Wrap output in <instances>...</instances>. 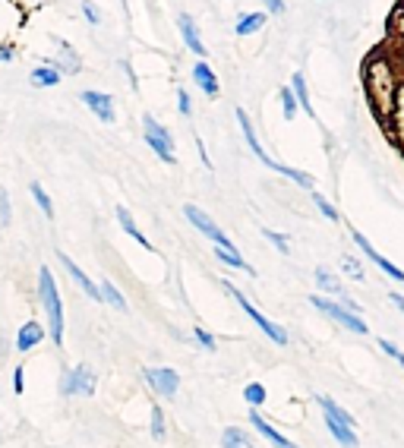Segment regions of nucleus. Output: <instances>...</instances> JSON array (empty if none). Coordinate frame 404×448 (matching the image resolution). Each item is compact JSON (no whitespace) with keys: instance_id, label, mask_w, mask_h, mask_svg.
Returning <instances> with one entry per match:
<instances>
[{"instance_id":"obj_23","label":"nucleus","mask_w":404,"mask_h":448,"mask_svg":"<svg viewBox=\"0 0 404 448\" xmlns=\"http://www.w3.org/2000/svg\"><path fill=\"white\" fill-rule=\"evenodd\" d=\"M48 67L60 70V73H76V70H79V57L73 54V48L60 41V57L57 60H48Z\"/></svg>"},{"instance_id":"obj_31","label":"nucleus","mask_w":404,"mask_h":448,"mask_svg":"<svg viewBox=\"0 0 404 448\" xmlns=\"http://www.w3.org/2000/svg\"><path fill=\"white\" fill-rule=\"evenodd\" d=\"M243 401H247L250 407H259V404L265 401V385H262V382H250L247 389H243Z\"/></svg>"},{"instance_id":"obj_18","label":"nucleus","mask_w":404,"mask_h":448,"mask_svg":"<svg viewBox=\"0 0 404 448\" xmlns=\"http://www.w3.org/2000/svg\"><path fill=\"white\" fill-rule=\"evenodd\" d=\"M287 89L294 92V98H297V105L303 108V114L307 117H316L313 114V101H310V89H307V79H303V73H294L291 76V85Z\"/></svg>"},{"instance_id":"obj_6","label":"nucleus","mask_w":404,"mask_h":448,"mask_svg":"<svg viewBox=\"0 0 404 448\" xmlns=\"http://www.w3.org/2000/svg\"><path fill=\"white\" fill-rule=\"evenodd\" d=\"M225 291H228V294H231V297H234V300H237V307H240V309H243V313H247V316H250V319H253V325H259V329H262V335H269V338H272V341H275V344H278V347H285V344H287V332H285V329H281V325H275V322H272V319H265V316H262V313H259V309H256V307H253V303H250V300H247V297H243V294H240V291H237V287H234V284H231V281H225Z\"/></svg>"},{"instance_id":"obj_1","label":"nucleus","mask_w":404,"mask_h":448,"mask_svg":"<svg viewBox=\"0 0 404 448\" xmlns=\"http://www.w3.org/2000/svg\"><path fill=\"white\" fill-rule=\"evenodd\" d=\"M395 70H392V63L385 57H373L367 63V92L370 98H373V108L376 114H382V117H389L392 114V101H395Z\"/></svg>"},{"instance_id":"obj_3","label":"nucleus","mask_w":404,"mask_h":448,"mask_svg":"<svg viewBox=\"0 0 404 448\" xmlns=\"http://www.w3.org/2000/svg\"><path fill=\"white\" fill-rule=\"evenodd\" d=\"M237 123H240V130H243V139H247V145L253 149V155L259 158L262 165L272 167V171H278V174H285V177H291L294 183H297V187L313 190V177H310V174H300V171H294V167H287V165H281V161H275V158H269V152L262 149L259 139H256V133H253V120H250V114L243 111V108H237Z\"/></svg>"},{"instance_id":"obj_26","label":"nucleus","mask_w":404,"mask_h":448,"mask_svg":"<svg viewBox=\"0 0 404 448\" xmlns=\"http://www.w3.org/2000/svg\"><path fill=\"white\" fill-rule=\"evenodd\" d=\"M98 291H101V303H108V307H114V309H120V313H127V300H123V294L117 291V287H114L111 281H101V287H98Z\"/></svg>"},{"instance_id":"obj_5","label":"nucleus","mask_w":404,"mask_h":448,"mask_svg":"<svg viewBox=\"0 0 404 448\" xmlns=\"http://www.w3.org/2000/svg\"><path fill=\"white\" fill-rule=\"evenodd\" d=\"M95 385H98V376L95 369H92L89 363H79L73 366V369H67L63 373V379H60V395H79V398H92L95 395Z\"/></svg>"},{"instance_id":"obj_38","label":"nucleus","mask_w":404,"mask_h":448,"mask_svg":"<svg viewBox=\"0 0 404 448\" xmlns=\"http://www.w3.org/2000/svg\"><path fill=\"white\" fill-rule=\"evenodd\" d=\"M262 234H265V240H272V243H275V247L281 250V253H291V247H287V237H285V234H275V231H269V227H265Z\"/></svg>"},{"instance_id":"obj_27","label":"nucleus","mask_w":404,"mask_h":448,"mask_svg":"<svg viewBox=\"0 0 404 448\" xmlns=\"http://www.w3.org/2000/svg\"><path fill=\"white\" fill-rule=\"evenodd\" d=\"M221 445H225V448H250L253 442L247 439V433H240L237 426H228L225 436H221Z\"/></svg>"},{"instance_id":"obj_17","label":"nucleus","mask_w":404,"mask_h":448,"mask_svg":"<svg viewBox=\"0 0 404 448\" xmlns=\"http://www.w3.org/2000/svg\"><path fill=\"white\" fill-rule=\"evenodd\" d=\"M193 79H196V85H199L202 92L209 98H215L218 95V79H215V73H212V67L205 63V60H199L193 67Z\"/></svg>"},{"instance_id":"obj_15","label":"nucleus","mask_w":404,"mask_h":448,"mask_svg":"<svg viewBox=\"0 0 404 448\" xmlns=\"http://www.w3.org/2000/svg\"><path fill=\"white\" fill-rule=\"evenodd\" d=\"M45 341V329L38 325V322H26L23 329L16 332V351H32L35 344H41Z\"/></svg>"},{"instance_id":"obj_4","label":"nucleus","mask_w":404,"mask_h":448,"mask_svg":"<svg viewBox=\"0 0 404 448\" xmlns=\"http://www.w3.org/2000/svg\"><path fill=\"white\" fill-rule=\"evenodd\" d=\"M310 303H313L316 309H319L322 316H329L332 322H338V325H345V329L357 332V335H367L370 325L363 319H360L357 313H351V309L345 307V303H335V300H325L322 294H316V297H310Z\"/></svg>"},{"instance_id":"obj_39","label":"nucleus","mask_w":404,"mask_h":448,"mask_svg":"<svg viewBox=\"0 0 404 448\" xmlns=\"http://www.w3.org/2000/svg\"><path fill=\"white\" fill-rule=\"evenodd\" d=\"M83 13H85V19H89L92 26H98L101 23V13H98V7L92 3V0H83Z\"/></svg>"},{"instance_id":"obj_12","label":"nucleus","mask_w":404,"mask_h":448,"mask_svg":"<svg viewBox=\"0 0 404 448\" xmlns=\"http://www.w3.org/2000/svg\"><path fill=\"white\" fill-rule=\"evenodd\" d=\"M60 265L67 269V275L73 278V284H76V287H79V291L85 294V297H89V300H98V303H101V291H98V284L92 281V278L85 275V272L79 269V265H76L73 259H70V256H63V253H60Z\"/></svg>"},{"instance_id":"obj_42","label":"nucleus","mask_w":404,"mask_h":448,"mask_svg":"<svg viewBox=\"0 0 404 448\" xmlns=\"http://www.w3.org/2000/svg\"><path fill=\"white\" fill-rule=\"evenodd\" d=\"M269 13H285V0H262Z\"/></svg>"},{"instance_id":"obj_16","label":"nucleus","mask_w":404,"mask_h":448,"mask_svg":"<svg viewBox=\"0 0 404 448\" xmlns=\"http://www.w3.org/2000/svg\"><path fill=\"white\" fill-rule=\"evenodd\" d=\"M114 215H117V224H120V227H123V231H127L130 237H133L136 243H139V247H143V250H152L149 237H145V234L139 231V224L133 221V215H130V212L123 209V205H117V209H114Z\"/></svg>"},{"instance_id":"obj_34","label":"nucleus","mask_w":404,"mask_h":448,"mask_svg":"<svg viewBox=\"0 0 404 448\" xmlns=\"http://www.w3.org/2000/svg\"><path fill=\"white\" fill-rule=\"evenodd\" d=\"M13 221V205H10V193L7 190H0V224L7 227Z\"/></svg>"},{"instance_id":"obj_24","label":"nucleus","mask_w":404,"mask_h":448,"mask_svg":"<svg viewBox=\"0 0 404 448\" xmlns=\"http://www.w3.org/2000/svg\"><path fill=\"white\" fill-rule=\"evenodd\" d=\"M60 70H54V67H38V70H32V76H29V83L35 85V89H51V85H57L60 83Z\"/></svg>"},{"instance_id":"obj_14","label":"nucleus","mask_w":404,"mask_h":448,"mask_svg":"<svg viewBox=\"0 0 404 448\" xmlns=\"http://www.w3.org/2000/svg\"><path fill=\"white\" fill-rule=\"evenodd\" d=\"M177 26H180V35H183V41H187L190 51H193L196 57L205 60V48H202V38H199V32H196L193 16H190V13H180L177 16Z\"/></svg>"},{"instance_id":"obj_35","label":"nucleus","mask_w":404,"mask_h":448,"mask_svg":"<svg viewBox=\"0 0 404 448\" xmlns=\"http://www.w3.org/2000/svg\"><path fill=\"white\" fill-rule=\"evenodd\" d=\"M193 338L202 344V347H205V351H215V338H212L209 332L202 329V325H196V329H193Z\"/></svg>"},{"instance_id":"obj_37","label":"nucleus","mask_w":404,"mask_h":448,"mask_svg":"<svg viewBox=\"0 0 404 448\" xmlns=\"http://www.w3.org/2000/svg\"><path fill=\"white\" fill-rule=\"evenodd\" d=\"M379 351H385V354H389V357H392V360H398V363L404 366V354L398 351V347H395V344L389 341V338H379Z\"/></svg>"},{"instance_id":"obj_43","label":"nucleus","mask_w":404,"mask_h":448,"mask_svg":"<svg viewBox=\"0 0 404 448\" xmlns=\"http://www.w3.org/2000/svg\"><path fill=\"white\" fill-rule=\"evenodd\" d=\"M389 300H392V307L398 309V313H404V294H398V291H392L389 294Z\"/></svg>"},{"instance_id":"obj_25","label":"nucleus","mask_w":404,"mask_h":448,"mask_svg":"<svg viewBox=\"0 0 404 448\" xmlns=\"http://www.w3.org/2000/svg\"><path fill=\"white\" fill-rule=\"evenodd\" d=\"M215 256H218L221 262H228L231 269H243V272H250V275H253V269L247 265V259L240 256V250L234 247V243H231V247H215Z\"/></svg>"},{"instance_id":"obj_44","label":"nucleus","mask_w":404,"mask_h":448,"mask_svg":"<svg viewBox=\"0 0 404 448\" xmlns=\"http://www.w3.org/2000/svg\"><path fill=\"white\" fill-rule=\"evenodd\" d=\"M395 29L404 35V7H398V13H395Z\"/></svg>"},{"instance_id":"obj_40","label":"nucleus","mask_w":404,"mask_h":448,"mask_svg":"<svg viewBox=\"0 0 404 448\" xmlns=\"http://www.w3.org/2000/svg\"><path fill=\"white\" fill-rule=\"evenodd\" d=\"M177 105H180V114H183V117H190V114H193V105H190V95L183 89L177 92Z\"/></svg>"},{"instance_id":"obj_8","label":"nucleus","mask_w":404,"mask_h":448,"mask_svg":"<svg viewBox=\"0 0 404 448\" xmlns=\"http://www.w3.org/2000/svg\"><path fill=\"white\" fill-rule=\"evenodd\" d=\"M183 215H187V221L193 224L196 231L205 234V237H209L212 243H215V247H231V240H228V234L221 231V227H218V224L212 221V218L199 209V205H183Z\"/></svg>"},{"instance_id":"obj_20","label":"nucleus","mask_w":404,"mask_h":448,"mask_svg":"<svg viewBox=\"0 0 404 448\" xmlns=\"http://www.w3.org/2000/svg\"><path fill=\"white\" fill-rule=\"evenodd\" d=\"M316 284H319L322 294H332V297H341V300H345V287H341V281H338V278L332 275L325 265H319V269H316Z\"/></svg>"},{"instance_id":"obj_22","label":"nucleus","mask_w":404,"mask_h":448,"mask_svg":"<svg viewBox=\"0 0 404 448\" xmlns=\"http://www.w3.org/2000/svg\"><path fill=\"white\" fill-rule=\"evenodd\" d=\"M325 426H329V433L335 436L338 445H345V448H357V433H354L351 426L338 423V420H332V417H325Z\"/></svg>"},{"instance_id":"obj_21","label":"nucleus","mask_w":404,"mask_h":448,"mask_svg":"<svg viewBox=\"0 0 404 448\" xmlns=\"http://www.w3.org/2000/svg\"><path fill=\"white\" fill-rule=\"evenodd\" d=\"M265 19H269L265 13H243L237 19V26H234V32H237V38H247V35H253V32H259L262 26H265Z\"/></svg>"},{"instance_id":"obj_11","label":"nucleus","mask_w":404,"mask_h":448,"mask_svg":"<svg viewBox=\"0 0 404 448\" xmlns=\"http://www.w3.org/2000/svg\"><path fill=\"white\" fill-rule=\"evenodd\" d=\"M351 237H354V243H357V247L363 250V256H367L370 262H376V265H379V269L385 272V275H389L392 281H404V272L398 269V265H392V262L385 259V256H379V250H373V243H370V240L363 237V234H360V231H351Z\"/></svg>"},{"instance_id":"obj_13","label":"nucleus","mask_w":404,"mask_h":448,"mask_svg":"<svg viewBox=\"0 0 404 448\" xmlns=\"http://www.w3.org/2000/svg\"><path fill=\"white\" fill-rule=\"evenodd\" d=\"M250 423H253V429H256V433L262 436V439H269V442H272V445H275V448H297V445H294L291 439H285V436L278 433L275 426H272L269 420L262 417V414H256L253 407H250Z\"/></svg>"},{"instance_id":"obj_9","label":"nucleus","mask_w":404,"mask_h":448,"mask_svg":"<svg viewBox=\"0 0 404 448\" xmlns=\"http://www.w3.org/2000/svg\"><path fill=\"white\" fill-rule=\"evenodd\" d=\"M143 379L149 382V389L155 391V395H161V398L177 395L180 376L174 373V369H168V366H149V369H143Z\"/></svg>"},{"instance_id":"obj_29","label":"nucleus","mask_w":404,"mask_h":448,"mask_svg":"<svg viewBox=\"0 0 404 448\" xmlns=\"http://www.w3.org/2000/svg\"><path fill=\"white\" fill-rule=\"evenodd\" d=\"M165 436H168V429H165V411H161L158 404H152V439L161 442Z\"/></svg>"},{"instance_id":"obj_10","label":"nucleus","mask_w":404,"mask_h":448,"mask_svg":"<svg viewBox=\"0 0 404 448\" xmlns=\"http://www.w3.org/2000/svg\"><path fill=\"white\" fill-rule=\"evenodd\" d=\"M79 98H83V105L89 108V111L95 114L101 123H114V117H117V114H114V98L111 95H105V92H95V89H85Z\"/></svg>"},{"instance_id":"obj_28","label":"nucleus","mask_w":404,"mask_h":448,"mask_svg":"<svg viewBox=\"0 0 404 448\" xmlns=\"http://www.w3.org/2000/svg\"><path fill=\"white\" fill-rule=\"evenodd\" d=\"M392 120H395L398 127H401V139H404V83H398L395 89V101H392Z\"/></svg>"},{"instance_id":"obj_33","label":"nucleus","mask_w":404,"mask_h":448,"mask_svg":"<svg viewBox=\"0 0 404 448\" xmlns=\"http://www.w3.org/2000/svg\"><path fill=\"white\" fill-rule=\"evenodd\" d=\"M278 98H281V111H285V120L297 117V98H294V92L291 89H281V92H278Z\"/></svg>"},{"instance_id":"obj_2","label":"nucleus","mask_w":404,"mask_h":448,"mask_svg":"<svg viewBox=\"0 0 404 448\" xmlns=\"http://www.w3.org/2000/svg\"><path fill=\"white\" fill-rule=\"evenodd\" d=\"M38 300H41L48 325H51V341L60 347V344H63V303H60L57 281H54L48 265H41V272H38Z\"/></svg>"},{"instance_id":"obj_7","label":"nucleus","mask_w":404,"mask_h":448,"mask_svg":"<svg viewBox=\"0 0 404 448\" xmlns=\"http://www.w3.org/2000/svg\"><path fill=\"white\" fill-rule=\"evenodd\" d=\"M143 136H145V142L152 145V152H155L165 165H174L177 161V155H174V139H171V133H168L161 123H158L152 114H145L143 117Z\"/></svg>"},{"instance_id":"obj_36","label":"nucleus","mask_w":404,"mask_h":448,"mask_svg":"<svg viewBox=\"0 0 404 448\" xmlns=\"http://www.w3.org/2000/svg\"><path fill=\"white\" fill-rule=\"evenodd\" d=\"M341 265H345V272L354 278V281H363V269H360V262H354L351 256H345V259H341Z\"/></svg>"},{"instance_id":"obj_41","label":"nucleus","mask_w":404,"mask_h":448,"mask_svg":"<svg viewBox=\"0 0 404 448\" xmlns=\"http://www.w3.org/2000/svg\"><path fill=\"white\" fill-rule=\"evenodd\" d=\"M23 366H16V369H13V391H16V395H23Z\"/></svg>"},{"instance_id":"obj_19","label":"nucleus","mask_w":404,"mask_h":448,"mask_svg":"<svg viewBox=\"0 0 404 448\" xmlns=\"http://www.w3.org/2000/svg\"><path fill=\"white\" fill-rule=\"evenodd\" d=\"M316 404L322 407V414H325V417H332V420H338V423H345V426H351V429H354V417L338 401H332L329 395H319V398H316Z\"/></svg>"},{"instance_id":"obj_30","label":"nucleus","mask_w":404,"mask_h":448,"mask_svg":"<svg viewBox=\"0 0 404 448\" xmlns=\"http://www.w3.org/2000/svg\"><path fill=\"white\" fill-rule=\"evenodd\" d=\"M32 199H35L38 202V209H41V212H45V215L48 218H54V205H51V196H48L45 193V187H41V183H32Z\"/></svg>"},{"instance_id":"obj_32","label":"nucleus","mask_w":404,"mask_h":448,"mask_svg":"<svg viewBox=\"0 0 404 448\" xmlns=\"http://www.w3.org/2000/svg\"><path fill=\"white\" fill-rule=\"evenodd\" d=\"M313 202H316V209H319V212H322V218H329V221H332V224H338V221H341V215H338V209H335V205H332V202H329V199H325V196H319V193H313Z\"/></svg>"}]
</instances>
